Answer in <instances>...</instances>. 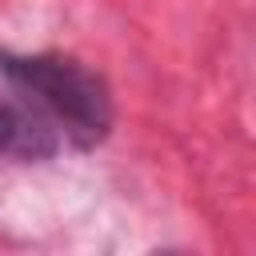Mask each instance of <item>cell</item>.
Segmentation results:
<instances>
[{
    "instance_id": "cell-1",
    "label": "cell",
    "mask_w": 256,
    "mask_h": 256,
    "mask_svg": "<svg viewBox=\"0 0 256 256\" xmlns=\"http://www.w3.org/2000/svg\"><path fill=\"white\" fill-rule=\"evenodd\" d=\"M0 72L8 76V84L24 100V108H32L56 136H68L80 148L104 140V132L112 124L108 88L76 60L4 52Z\"/></svg>"
},
{
    "instance_id": "cell-2",
    "label": "cell",
    "mask_w": 256,
    "mask_h": 256,
    "mask_svg": "<svg viewBox=\"0 0 256 256\" xmlns=\"http://www.w3.org/2000/svg\"><path fill=\"white\" fill-rule=\"evenodd\" d=\"M60 144V136L24 104H4L0 100V152L4 156H24V160H40L52 156Z\"/></svg>"
}]
</instances>
